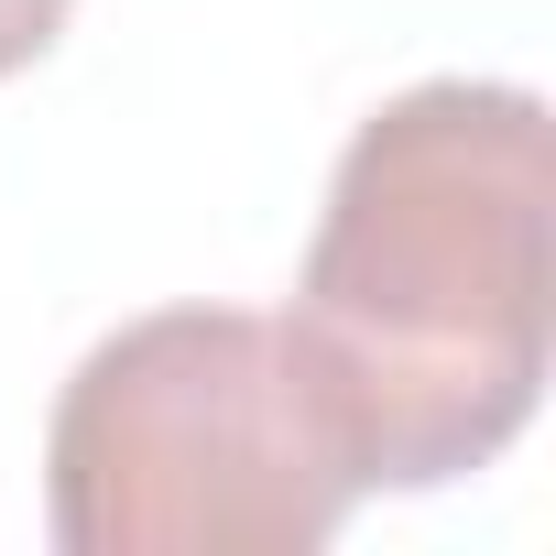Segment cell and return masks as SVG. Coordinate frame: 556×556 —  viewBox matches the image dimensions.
Wrapping results in <instances>:
<instances>
[{
	"label": "cell",
	"mask_w": 556,
	"mask_h": 556,
	"mask_svg": "<svg viewBox=\"0 0 556 556\" xmlns=\"http://www.w3.org/2000/svg\"><path fill=\"white\" fill-rule=\"evenodd\" d=\"M350 437L251 306H153L77 361L45 426L66 556H306L350 523Z\"/></svg>",
	"instance_id": "7a4b0ae2"
},
{
	"label": "cell",
	"mask_w": 556,
	"mask_h": 556,
	"mask_svg": "<svg viewBox=\"0 0 556 556\" xmlns=\"http://www.w3.org/2000/svg\"><path fill=\"white\" fill-rule=\"evenodd\" d=\"M66 12H77V0H0V77H23L66 34Z\"/></svg>",
	"instance_id": "3957f363"
},
{
	"label": "cell",
	"mask_w": 556,
	"mask_h": 556,
	"mask_svg": "<svg viewBox=\"0 0 556 556\" xmlns=\"http://www.w3.org/2000/svg\"><path fill=\"white\" fill-rule=\"evenodd\" d=\"M285 339L306 350L361 491H447L491 469L556 350V153L513 77H426L382 99L317 207Z\"/></svg>",
	"instance_id": "6da1fadb"
}]
</instances>
